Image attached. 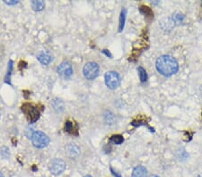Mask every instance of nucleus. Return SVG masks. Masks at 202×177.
<instances>
[{
	"label": "nucleus",
	"instance_id": "nucleus-1",
	"mask_svg": "<svg viewBox=\"0 0 202 177\" xmlns=\"http://www.w3.org/2000/svg\"><path fill=\"white\" fill-rule=\"evenodd\" d=\"M156 67L157 72L164 76H171L176 73L179 69L176 59L168 55L158 57L156 62Z\"/></svg>",
	"mask_w": 202,
	"mask_h": 177
},
{
	"label": "nucleus",
	"instance_id": "nucleus-2",
	"mask_svg": "<svg viewBox=\"0 0 202 177\" xmlns=\"http://www.w3.org/2000/svg\"><path fill=\"white\" fill-rule=\"evenodd\" d=\"M105 84L111 90H115L120 84L121 78L120 75L115 71H109L105 73L104 76Z\"/></svg>",
	"mask_w": 202,
	"mask_h": 177
},
{
	"label": "nucleus",
	"instance_id": "nucleus-3",
	"mask_svg": "<svg viewBox=\"0 0 202 177\" xmlns=\"http://www.w3.org/2000/svg\"><path fill=\"white\" fill-rule=\"evenodd\" d=\"M32 142L34 147L43 148L50 144V138L42 132H35L32 135Z\"/></svg>",
	"mask_w": 202,
	"mask_h": 177
},
{
	"label": "nucleus",
	"instance_id": "nucleus-4",
	"mask_svg": "<svg viewBox=\"0 0 202 177\" xmlns=\"http://www.w3.org/2000/svg\"><path fill=\"white\" fill-rule=\"evenodd\" d=\"M22 111L25 114L27 119H28L29 122H32V124L35 122L39 119V117H40V111H39V109L37 108L36 106L32 105V104L26 103V104L23 105Z\"/></svg>",
	"mask_w": 202,
	"mask_h": 177
},
{
	"label": "nucleus",
	"instance_id": "nucleus-5",
	"mask_svg": "<svg viewBox=\"0 0 202 177\" xmlns=\"http://www.w3.org/2000/svg\"><path fill=\"white\" fill-rule=\"evenodd\" d=\"M100 72V68L99 65L94 63V62H88L86 63L83 68V73L84 76L87 79V80H94L99 74Z\"/></svg>",
	"mask_w": 202,
	"mask_h": 177
},
{
	"label": "nucleus",
	"instance_id": "nucleus-6",
	"mask_svg": "<svg viewBox=\"0 0 202 177\" xmlns=\"http://www.w3.org/2000/svg\"><path fill=\"white\" fill-rule=\"evenodd\" d=\"M50 171L54 175L61 174L66 169V163L62 159L55 158L50 163Z\"/></svg>",
	"mask_w": 202,
	"mask_h": 177
},
{
	"label": "nucleus",
	"instance_id": "nucleus-7",
	"mask_svg": "<svg viewBox=\"0 0 202 177\" xmlns=\"http://www.w3.org/2000/svg\"><path fill=\"white\" fill-rule=\"evenodd\" d=\"M57 72L62 78L68 79L72 76L74 70H73L72 65L69 62H67V61H64V62H62L58 66Z\"/></svg>",
	"mask_w": 202,
	"mask_h": 177
},
{
	"label": "nucleus",
	"instance_id": "nucleus-8",
	"mask_svg": "<svg viewBox=\"0 0 202 177\" xmlns=\"http://www.w3.org/2000/svg\"><path fill=\"white\" fill-rule=\"evenodd\" d=\"M37 59L40 61V64L47 65L51 62L53 57H52L51 54L50 52H48V51H40L37 55Z\"/></svg>",
	"mask_w": 202,
	"mask_h": 177
},
{
	"label": "nucleus",
	"instance_id": "nucleus-9",
	"mask_svg": "<svg viewBox=\"0 0 202 177\" xmlns=\"http://www.w3.org/2000/svg\"><path fill=\"white\" fill-rule=\"evenodd\" d=\"M146 168L143 166H138L134 168L132 172V177H146Z\"/></svg>",
	"mask_w": 202,
	"mask_h": 177
},
{
	"label": "nucleus",
	"instance_id": "nucleus-10",
	"mask_svg": "<svg viewBox=\"0 0 202 177\" xmlns=\"http://www.w3.org/2000/svg\"><path fill=\"white\" fill-rule=\"evenodd\" d=\"M31 5L32 9L34 11H42L45 7V3L44 1H32Z\"/></svg>",
	"mask_w": 202,
	"mask_h": 177
},
{
	"label": "nucleus",
	"instance_id": "nucleus-11",
	"mask_svg": "<svg viewBox=\"0 0 202 177\" xmlns=\"http://www.w3.org/2000/svg\"><path fill=\"white\" fill-rule=\"evenodd\" d=\"M126 13L127 11L126 9H122L120 13V16H119V31H121L124 29V26H125V21H126Z\"/></svg>",
	"mask_w": 202,
	"mask_h": 177
},
{
	"label": "nucleus",
	"instance_id": "nucleus-12",
	"mask_svg": "<svg viewBox=\"0 0 202 177\" xmlns=\"http://www.w3.org/2000/svg\"><path fill=\"white\" fill-rule=\"evenodd\" d=\"M123 141H124V138L121 135H118V134L111 136L110 139L111 143L116 144V145H120L121 143H123Z\"/></svg>",
	"mask_w": 202,
	"mask_h": 177
},
{
	"label": "nucleus",
	"instance_id": "nucleus-13",
	"mask_svg": "<svg viewBox=\"0 0 202 177\" xmlns=\"http://www.w3.org/2000/svg\"><path fill=\"white\" fill-rule=\"evenodd\" d=\"M138 76H139L141 83H145V81L147 80V73H146V70L143 67L140 66L138 68Z\"/></svg>",
	"mask_w": 202,
	"mask_h": 177
},
{
	"label": "nucleus",
	"instance_id": "nucleus-14",
	"mask_svg": "<svg viewBox=\"0 0 202 177\" xmlns=\"http://www.w3.org/2000/svg\"><path fill=\"white\" fill-rule=\"evenodd\" d=\"M65 131L67 132H70V133L74 132V124H73V122L67 121L66 122V124H65Z\"/></svg>",
	"mask_w": 202,
	"mask_h": 177
},
{
	"label": "nucleus",
	"instance_id": "nucleus-15",
	"mask_svg": "<svg viewBox=\"0 0 202 177\" xmlns=\"http://www.w3.org/2000/svg\"><path fill=\"white\" fill-rule=\"evenodd\" d=\"M184 20V16L183 15H181V13H178L176 15H174L173 17H172V21L173 23H181Z\"/></svg>",
	"mask_w": 202,
	"mask_h": 177
},
{
	"label": "nucleus",
	"instance_id": "nucleus-16",
	"mask_svg": "<svg viewBox=\"0 0 202 177\" xmlns=\"http://www.w3.org/2000/svg\"><path fill=\"white\" fill-rule=\"evenodd\" d=\"M77 148V147L75 146V145H70V146L67 147V149H68V152H70L72 156H77L79 153V149L78 148L75 150V148Z\"/></svg>",
	"mask_w": 202,
	"mask_h": 177
},
{
	"label": "nucleus",
	"instance_id": "nucleus-17",
	"mask_svg": "<svg viewBox=\"0 0 202 177\" xmlns=\"http://www.w3.org/2000/svg\"><path fill=\"white\" fill-rule=\"evenodd\" d=\"M141 11H142L146 15L153 16V12L147 7V6H141Z\"/></svg>",
	"mask_w": 202,
	"mask_h": 177
},
{
	"label": "nucleus",
	"instance_id": "nucleus-18",
	"mask_svg": "<svg viewBox=\"0 0 202 177\" xmlns=\"http://www.w3.org/2000/svg\"><path fill=\"white\" fill-rule=\"evenodd\" d=\"M111 174H112L114 176H115V177H121V175H120L119 174H118L116 171H114L112 167H111Z\"/></svg>",
	"mask_w": 202,
	"mask_h": 177
},
{
	"label": "nucleus",
	"instance_id": "nucleus-19",
	"mask_svg": "<svg viewBox=\"0 0 202 177\" xmlns=\"http://www.w3.org/2000/svg\"><path fill=\"white\" fill-rule=\"evenodd\" d=\"M5 3L6 5H15L18 3V1H15V0H12V1H5Z\"/></svg>",
	"mask_w": 202,
	"mask_h": 177
},
{
	"label": "nucleus",
	"instance_id": "nucleus-20",
	"mask_svg": "<svg viewBox=\"0 0 202 177\" xmlns=\"http://www.w3.org/2000/svg\"><path fill=\"white\" fill-rule=\"evenodd\" d=\"M103 53H105V54H106V55H107L108 57H111V54H110V52H107V50H105V49H104V50H103Z\"/></svg>",
	"mask_w": 202,
	"mask_h": 177
},
{
	"label": "nucleus",
	"instance_id": "nucleus-21",
	"mask_svg": "<svg viewBox=\"0 0 202 177\" xmlns=\"http://www.w3.org/2000/svg\"><path fill=\"white\" fill-rule=\"evenodd\" d=\"M199 92H200V95H201V97H202V85L199 87Z\"/></svg>",
	"mask_w": 202,
	"mask_h": 177
},
{
	"label": "nucleus",
	"instance_id": "nucleus-22",
	"mask_svg": "<svg viewBox=\"0 0 202 177\" xmlns=\"http://www.w3.org/2000/svg\"><path fill=\"white\" fill-rule=\"evenodd\" d=\"M149 177H159L158 175H156V174H153V175H151V176H149Z\"/></svg>",
	"mask_w": 202,
	"mask_h": 177
},
{
	"label": "nucleus",
	"instance_id": "nucleus-23",
	"mask_svg": "<svg viewBox=\"0 0 202 177\" xmlns=\"http://www.w3.org/2000/svg\"><path fill=\"white\" fill-rule=\"evenodd\" d=\"M0 177H5V176H4V174H3L1 172H0Z\"/></svg>",
	"mask_w": 202,
	"mask_h": 177
},
{
	"label": "nucleus",
	"instance_id": "nucleus-24",
	"mask_svg": "<svg viewBox=\"0 0 202 177\" xmlns=\"http://www.w3.org/2000/svg\"><path fill=\"white\" fill-rule=\"evenodd\" d=\"M198 177H202V173L200 174H199V176Z\"/></svg>",
	"mask_w": 202,
	"mask_h": 177
},
{
	"label": "nucleus",
	"instance_id": "nucleus-25",
	"mask_svg": "<svg viewBox=\"0 0 202 177\" xmlns=\"http://www.w3.org/2000/svg\"><path fill=\"white\" fill-rule=\"evenodd\" d=\"M85 177H92V176H91V175H89V174H88V175H85Z\"/></svg>",
	"mask_w": 202,
	"mask_h": 177
}]
</instances>
